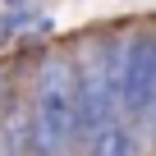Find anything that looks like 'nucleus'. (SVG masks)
Here are the masks:
<instances>
[{"label":"nucleus","mask_w":156,"mask_h":156,"mask_svg":"<svg viewBox=\"0 0 156 156\" xmlns=\"http://www.w3.org/2000/svg\"><path fill=\"white\" fill-rule=\"evenodd\" d=\"M69 142H73V69L64 60H51L37 83L28 147H32V156H64Z\"/></svg>","instance_id":"obj_1"},{"label":"nucleus","mask_w":156,"mask_h":156,"mask_svg":"<svg viewBox=\"0 0 156 156\" xmlns=\"http://www.w3.org/2000/svg\"><path fill=\"white\" fill-rule=\"evenodd\" d=\"M119 110L133 115V119H151L156 115V37H124Z\"/></svg>","instance_id":"obj_2"},{"label":"nucleus","mask_w":156,"mask_h":156,"mask_svg":"<svg viewBox=\"0 0 156 156\" xmlns=\"http://www.w3.org/2000/svg\"><path fill=\"white\" fill-rule=\"evenodd\" d=\"M87 156H138V138H133L129 124L115 119V124H106L87 138Z\"/></svg>","instance_id":"obj_3"},{"label":"nucleus","mask_w":156,"mask_h":156,"mask_svg":"<svg viewBox=\"0 0 156 156\" xmlns=\"http://www.w3.org/2000/svg\"><path fill=\"white\" fill-rule=\"evenodd\" d=\"M0 32H5V28H0ZM0 41H5V37H0Z\"/></svg>","instance_id":"obj_4"}]
</instances>
